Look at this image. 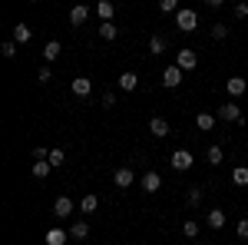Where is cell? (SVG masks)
<instances>
[{"mask_svg": "<svg viewBox=\"0 0 248 245\" xmlns=\"http://www.w3.org/2000/svg\"><path fill=\"white\" fill-rule=\"evenodd\" d=\"M192 163H195V159H192V152H189V149H175V152L169 156V166H172L175 172H189V169H192Z\"/></svg>", "mask_w": 248, "mask_h": 245, "instance_id": "obj_1", "label": "cell"}, {"mask_svg": "<svg viewBox=\"0 0 248 245\" xmlns=\"http://www.w3.org/2000/svg\"><path fill=\"white\" fill-rule=\"evenodd\" d=\"M175 27H179V30H186V33L195 30V27H199V14H195V10H186V7H182V10H175Z\"/></svg>", "mask_w": 248, "mask_h": 245, "instance_id": "obj_2", "label": "cell"}, {"mask_svg": "<svg viewBox=\"0 0 248 245\" xmlns=\"http://www.w3.org/2000/svg\"><path fill=\"white\" fill-rule=\"evenodd\" d=\"M182 76H186L182 66H166V70H162V83H166L169 90H175V86L182 83Z\"/></svg>", "mask_w": 248, "mask_h": 245, "instance_id": "obj_3", "label": "cell"}, {"mask_svg": "<svg viewBox=\"0 0 248 245\" xmlns=\"http://www.w3.org/2000/svg\"><path fill=\"white\" fill-rule=\"evenodd\" d=\"M218 119H225V123H242V110H238V103H225V106L218 110Z\"/></svg>", "mask_w": 248, "mask_h": 245, "instance_id": "obj_4", "label": "cell"}, {"mask_svg": "<svg viewBox=\"0 0 248 245\" xmlns=\"http://www.w3.org/2000/svg\"><path fill=\"white\" fill-rule=\"evenodd\" d=\"M70 212H73V199H70V196H60L57 202H53V215H57V219H66Z\"/></svg>", "mask_w": 248, "mask_h": 245, "instance_id": "obj_5", "label": "cell"}, {"mask_svg": "<svg viewBox=\"0 0 248 245\" xmlns=\"http://www.w3.org/2000/svg\"><path fill=\"white\" fill-rule=\"evenodd\" d=\"M90 20V10L83 7V3H77V7H70V27H83Z\"/></svg>", "mask_w": 248, "mask_h": 245, "instance_id": "obj_6", "label": "cell"}, {"mask_svg": "<svg viewBox=\"0 0 248 245\" xmlns=\"http://www.w3.org/2000/svg\"><path fill=\"white\" fill-rule=\"evenodd\" d=\"M113 182H116V186H119V189H129V186H133V182H136L133 169H126V166H123V169H116V172H113Z\"/></svg>", "mask_w": 248, "mask_h": 245, "instance_id": "obj_7", "label": "cell"}, {"mask_svg": "<svg viewBox=\"0 0 248 245\" xmlns=\"http://www.w3.org/2000/svg\"><path fill=\"white\" fill-rule=\"evenodd\" d=\"M149 132H153V136H159V139H166L172 130H169V123H166L162 116H153V119H149Z\"/></svg>", "mask_w": 248, "mask_h": 245, "instance_id": "obj_8", "label": "cell"}, {"mask_svg": "<svg viewBox=\"0 0 248 245\" xmlns=\"http://www.w3.org/2000/svg\"><path fill=\"white\" fill-rule=\"evenodd\" d=\"M116 83H119V90H123V93H133L136 86H139V76L126 70V73H119V80H116Z\"/></svg>", "mask_w": 248, "mask_h": 245, "instance_id": "obj_9", "label": "cell"}, {"mask_svg": "<svg viewBox=\"0 0 248 245\" xmlns=\"http://www.w3.org/2000/svg\"><path fill=\"white\" fill-rule=\"evenodd\" d=\"M199 63V53L195 50H179V60H175V66H182V70H192Z\"/></svg>", "mask_w": 248, "mask_h": 245, "instance_id": "obj_10", "label": "cell"}, {"mask_svg": "<svg viewBox=\"0 0 248 245\" xmlns=\"http://www.w3.org/2000/svg\"><path fill=\"white\" fill-rule=\"evenodd\" d=\"M139 182H142V189H146V192H159V186H162V176H159V172H146Z\"/></svg>", "mask_w": 248, "mask_h": 245, "instance_id": "obj_11", "label": "cell"}, {"mask_svg": "<svg viewBox=\"0 0 248 245\" xmlns=\"http://www.w3.org/2000/svg\"><path fill=\"white\" fill-rule=\"evenodd\" d=\"M70 232L66 229H46V245H66Z\"/></svg>", "mask_w": 248, "mask_h": 245, "instance_id": "obj_12", "label": "cell"}, {"mask_svg": "<svg viewBox=\"0 0 248 245\" xmlns=\"http://www.w3.org/2000/svg\"><path fill=\"white\" fill-rule=\"evenodd\" d=\"M205 226L209 229H225V212H222V209H212L209 215H205Z\"/></svg>", "mask_w": 248, "mask_h": 245, "instance_id": "obj_13", "label": "cell"}, {"mask_svg": "<svg viewBox=\"0 0 248 245\" xmlns=\"http://www.w3.org/2000/svg\"><path fill=\"white\" fill-rule=\"evenodd\" d=\"M245 80H242V76H229V83H225V90H229V96H242L245 93Z\"/></svg>", "mask_w": 248, "mask_h": 245, "instance_id": "obj_14", "label": "cell"}, {"mask_svg": "<svg viewBox=\"0 0 248 245\" xmlns=\"http://www.w3.org/2000/svg\"><path fill=\"white\" fill-rule=\"evenodd\" d=\"M90 90H93V83L86 76H77L73 80V96H90Z\"/></svg>", "mask_w": 248, "mask_h": 245, "instance_id": "obj_15", "label": "cell"}, {"mask_svg": "<svg viewBox=\"0 0 248 245\" xmlns=\"http://www.w3.org/2000/svg\"><path fill=\"white\" fill-rule=\"evenodd\" d=\"M113 14H116V7L109 3V0H99V3H96V17L103 20V23H106V20L113 17Z\"/></svg>", "mask_w": 248, "mask_h": 245, "instance_id": "obj_16", "label": "cell"}, {"mask_svg": "<svg viewBox=\"0 0 248 245\" xmlns=\"http://www.w3.org/2000/svg\"><path fill=\"white\" fill-rule=\"evenodd\" d=\"M60 50H63V43H57V40H50V43L43 47V60H46V63H53V60L60 57Z\"/></svg>", "mask_w": 248, "mask_h": 245, "instance_id": "obj_17", "label": "cell"}, {"mask_svg": "<svg viewBox=\"0 0 248 245\" xmlns=\"http://www.w3.org/2000/svg\"><path fill=\"white\" fill-rule=\"evenodd\" d=\"M30 37H33V30H30L27 23H17V27H14V40H17V43H30Z\"/></svg>", "mask_w": 248, "mask_h": 245, "instance_id": "obj_18", "label": "cell"}, {"mask_svg": "<svg viewBox=\"0 0 248 245\" xmlns=\"http://www.w3.org/2000/svg\"><path fill=\"white\" fill-rule=\"evenodd\" d=\"M79 209H83L86 215H93L96 209H99V199H96L93 192H90V196H83V199H79Z\"/></svg>", "mask_w": 248, "mask_h": 245, "instance_id": "obj_19", "label": "cell"}, {"mask_svg": "<svg viewBox=\"0 0 248 245\" xmlns=\"http://www.w3.org/2000/svg\"><path fill=\"white\" fill-rule=\"evenodd\" d=\"M195 126H199L202 132H209L212 126H215V116H212V113H199V116H195Z\"/></svg>", "mask_w": 248, "mask_h": 245, "instance_id": "obj_20", "label": "cell"}, {"mask_svg": "<svg viewBox=\"0 0 248 245\" xmlns=\"http://www.w3.org/2000/svg\"><path fill=\"white\" fill-rule=\"evenodd\" d=\"M50 169H53V166H50V159H37V163H33V176H37V179H46Z\"/></svg>", "mask_w": 248, "mask_h": 245, "instance_id": "obj_21", "label": "cell"}, {"mask_svg": "<svg viewBox=\"0 0 248 245\" xmlns=\"http://www.w3.org/2000/svg\"><path fill=\"white\" fill-rule=\"evenodd\" d=\"M232 182L235 186H248V166H235L232 169Z\"/></svg>", "mask_w": 248, "mask_h": 245, "instance_id": "obj_22", "label": "cell"}, {"mask_svg": "<svg viewBox=\"0 0 248 245\" xmlns=\"http://www.w3.org/2000/svg\"><path fill=\"white\" fill-rule=\"evenodd\" d=\"M199 222H195V219H186V222H182V235H186V239H195V235H199Z\"/></svg>", "mask_w": 248, "mask_h": 245, "instance_id": "obj_23", "label": "cell"}, {"mask_svg": "<svg viewBox=\"0 0 248 245\" xmlns=\"http://www.w3.org/2000/svg\"><path fill=\"white\" fill-rule=\"evenodd\" d=\"M205 159H209L212 166H218V163L225 159V152H222V146H209V152H205Z\"/></svg>", "mask_w": 248, "mask_h": 245, "instance_id": "obj_24", "label": "cell"}, {"mask_svg": "<svg viewBox=\"0 0 248 245\" xmlns=\"http://www.w3.org/2000/svg\"><path fill=\"white\" fill-rule=\"evenodd\" d=\"M202 196H205V192H202V189H199V186H192V189H189V202H186V206L199 209V206H202Z\"/></svg>", "mask_w": 248, "mask_h": 245, "instance_id": "obj_25", "label": "cell"}, {"mask_svg": "<svg viewBox=\"0 0 248 245\" xmlns=\"http://www.w3.org/2000/svg\"><path fill=\"white\" fill-rule=\"evenodd\" d=\"M99 37H103V40H116V27H113V20L99 23Z\"/></svg>", "mask_w": 248, "mask_h": 245, "instance_id": "obj_26", "label": "cell"}, {"mask_svg": "<svg viewBox=\"0 0 248 245\" xmlns=\"http://www.w3.org/2000/svg\"><path fill=\"white\" fill-rule=\"evenodd\" d=\"M70 235H73V239H86V235H90V222H77V226L70 229Z\"/></svg>", "mask_w": 248, "mask_h": 245, "instance_id": "obj_27", "label": "cell"}, {"mask_svg": "<svg viewBox=\"0 0 248 245\" xmlns=\"http://www.w3.org/2000/svg\"><path fill=\"white\" fill-rule=\"evenodd\" d=\"M162 50H166V40H162V37H153V40H149V53H153V57H159Z\"/></svg>", "mask_w": 248, "mask_h": 245, "instance_id": "obj_28", "label": "cell"}, {"mask_svg": "<svg viewBox=\"0 0 248 245\" xmlns=\"http://www.w3.org/2000/svg\"><path fill=\"white\" fill-rule=\"evenodd\" d=\"M0 53H3V57H14V53H17V40H7V43H0Z\"/></svg>", "mask_w": 248, "mask_h": 245, "instance_id": "obj_29", "label": "cell"}, {"mask_svg": "<svg viewBox=\"0 0 248 245\" xmlns=\"http://www.w3.org/2000/svg\"><path fill=\"white\" fill-rule=\"evenodd\" d=\"M63 163H66V152H63V149L50 152V166H63Z\"/></svg>", "mask_w": 248, "mask_h": 245, "instance_id": "obj_30", "label": "cell"}, {"mask_svg": "<svg viewBox=\"0 0 248 245\" xmlns=\"http://www.w3.org/2000/svg\"><path fill=\"white\" fill-rule=\"evenodd\" d=\"M235 235H238V239H248V219H238V222H235Z\"/></svg>", "mask_w": 248, "mask_h": 245, "instance_id": "obj_31", "label": "cell"}, {"mask_svg": "<svg viewBox=\"0 0 248 245\" xmlns=\"http://www.w3.org/2000/svg\"><path fill=\"white\" fill-rule=\"evenodd\" d=\"M212 37H215V40H225V37H229V27H225V23H215V27H212Z\"/></svg>", "mask_w": 248, "mask_h": 245, "instance_id": "obj_32", "label": "cell"}, {"mask_svg": "<svg viewBox=\"0 0 248 245\" xmlns=\"http://www.w3.org/2000/svg\"><path fill=\"white\" fill-rule=\"evenodd\" d=\"M159 10H166V14H175V10H179V0H159Z\"/></svg>", "mask_w": 248, "mask_h": 245, "instance_id": "obj_33", "label": "cell"}, {"mask_svg": "<svg viewBox=\"0 0 248 245\" xmlns=\"http://www.w3.org/2000/svg\"><path fill=\"white\" fill-rule=\"evenodd\" d=\"M37 80H40V83H50V80H53V70H50V66H43V70L37 73Z\"/></svg>", "mask_w": 248, "mask_h": 245, "instance_id": "obj_34", "label": "cell"}, {"mask_svg": "<svg viewBox=\"0 0 248 245\" xmlns=\"http://www.w3.org/2000/svg\"><path fill=\"white\" fill-rule=\"evenodd\" d=\"M248 17V3H235V20H245Z\"/></svg>", "mask_w": 248, "mask_h": 245, "instance_id": "obj_35", "label": "cell"}, {"mask_svg": "<svg viewBox=\"0 0 248 245\" xmlns=\"http://www.w3.org/2000/svg\"><path fill=\"white\" fill-rule=\"evenodd\" d=\"M50 152H53V149H46V146H37V149H33V159H50Z\"/></svg>", "mask_w": 248, "mask_h": 245, "instance_id": "obj_36", "label": "cell"}, {"mask_svg": "<svg viewBox=\"0 0 248 245\" xmlns=\"http://www.w3.org/2000/svg\"><path fill=\"white\" fill-rule=\"evenodd\" d=\"M103 106H106V110L116 106V93H103Z\"/></svg>", "mask_w": 248, "mask_h": 245, "instance_id": "obj_37", "label": "cell"}, {"mask_svg": "<svg viewBox=\"0 0 248 245\" xmlns=\"http://www.w3.org/2000/svg\"><path fill=\"white\" fill-rule=\"evenodd\" d=\"M205 3H209V7H222L225 0H205Z\"/></svg>", "mask_w": 248, "mask_h": 245, "instance_id": "obj_38", "label": "cell"}]
</instances>
